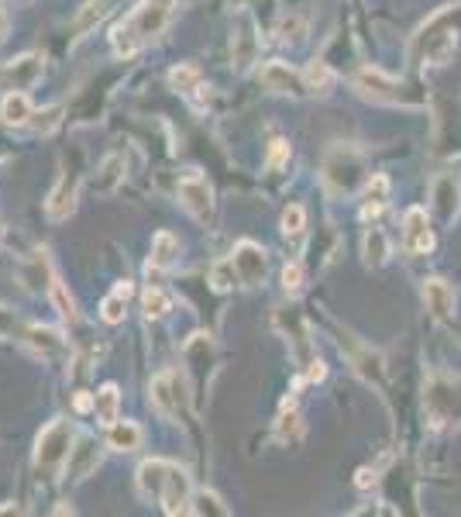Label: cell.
<instances>
[{"label": "cell", "instance_id": "cell-34", "mask_svg": "<svg viewBox=\"0 0 461 517\" xmlns=\"http://www.w3.org/2000/svg\"><path fill=\"white\" fill-rule=\"evenodd\" d=\"M124 314H127V297H121V293H107L104 297V304H100V318L107 324H121Z\"/></svg>", "mask_w": 461, "mask_h": 517}, {"label": "cell", "instance_id": "cell-43", "mask_svg": "<svg viewBox=\"0 0 461 517\" xmlns=\"http://www.w3.org/2000/svg\"><path fill=\"white\" fill-rule=\"evenodd\" d=\"M114 290L121 293V297H131V283H127V280H121V283H118V287H114Z\"/></svg>", "mask_w": 461, "mask_h": 517}, {"label": "cell", "instance_id": "cell-22", "mask_svg": "<svg viewBox=\"0 0 461 517\" xmlns=\"http://www.w3.org/2000/svg\"><path fill=\"white\" fill-rule=\"evenodd\" d=\"M107 11H111V4L107 0H87L83 7H80V14L73 18V38L80 42V38H87V35L107 18Z\"/></svg>", "mask_w": 461, "mask_h": 517}, {"label": "cell", "instance_id": "cell-21", "mask_svg": "<svg viewBox=\"0 0 461 517\" xmlns=\"http://www.w3.org/2000/svg\"><path fill=\"white\" fill-rule=\"evenodd\" d=\"M124 183V159L118 152H111V156H104L100 162V169H96V180H93V190L96 194H114L118 187Z\"/></svg>", "mask_w": 461, "mask_h": 517}, {"label": "cell", "instance_id": "cell-40", "mask_svg": "<svg viewBox=\"0 0 461 517\" xmlns=\"http://www.w3.org/2000/svg\"><path fill=\"white\" fill-rule=\"evenodd\" d=\"M355 483L362 486V490H365V486H372V483H375V469H362V473H358V480H355Z\"/></svg>", "mask_w": 461, "mask_h": 517}, {"label": "cell", "instance_id": "cell-36", "mask_svg": "<svg viewBox=\"0 0 461 517\" xmlns=\"http://www.w3.org/2000/svg\"><path fill=\"white\" fill-rule=\"evenodd\" d=\"M282 290L286 293L303 290V266L300 262H286V269H282Z\"/></svg>", "mask_w": 461, "mask_h": 517}, {"label": "cell", "instance_id": "cell-13", "mask_svg": "<svg viewBox=\"0 0 461 517\" xmlns=\"http://www.w3.org/2000/svg\"><path fill=\"white\" fill-rule=\"evenodd\" d=\"M96 462H100V445L93 442L90 435H80V438L73 442L69 459H65V480H73V483L87 480L93 469H96Z\"/></svg>", "mask_w": 461, "mask_h": 517}, {"label": "cell", "instance_id": "cell-12", "mask_svg": "<svg viewBox=\"0 0 461 517\" xmlns=\"http://www.w3.org/2000/svg\"><path fill=\"white\" fill-rule=\"evenodd\" d=\"M341 352L348 356L351 369H355V373H358L365 383H379V380H382V359L375 356L369 345L355 342L351 335H341Z\"/></svg>", "mask_w": 461, "mask_h": 517}, {"label": "cell", "instance_id": "cell-38", "mask_svg": "<svg viewBox=\"0 0 461 517\" xmlns=\"http://www.w3.org/2000/svg\"><path fill=\"white\" fill-rule=\"evenodd\" d=\"M93 404H96V397H90V393H80V397L73 400V407H76L80 414H87V411H93Z\"/></svg>", "mask_w": 461, "mask_h": 517}, {"label": "cell", "instance_id": "cell-8", "mask_svg": "<svg viewBox=\"0 0 461 517\" xmlns=\"http://www.w3.org/2000/svg\"><path fill=\"white\" fill-rule=\"evenodd\" d=\"M76 194H80V173L76 169H65L59 176V183L52 187L49 200H45V214L52 221H65L76 211Z\"/></svg>", "mask_w": 461, "mask_h": 517}, {"label": "cell", "instance_id": "cell-20", "mask_svg": "<svg viewBox=\"0 0 461 517\" xmlns=\"http://www.w3.org/2000/svg\"><path fill=\"white\" fill-rule=\"evenodd\" d=\"M142 445V428L134 424V421H114V424H107V449H114V452H134Z\"/></svg>", "mask_w": 461, "mask_h": 517}, {"label": "cell", "instance_id": "cell-33", "mask_svg": "<svg viewBox=\"0 0 461 517\" xmlns=\"http://www.w3.org/2000/svg\"><path fill=\"white\" fill-rule=\"evenodd\" d=\"M49 293H52V304H56V311L62 314V321L73 324L76 318H80V314H76V300L69 297V290L62 287L59 280H52V287H49Z\"/></svg>", "mask_w": 461, "mask_h": 517}, {"label": "cell", "instance_id": "cell-23", "mask_svg": "<svg viewBox=\"0 0 461 517\" xmlns=\"http://www.w3.org/2000/svg\"><path fill=\"white\" fill-rule=\"evenodd\" d=\"M96 397V404H93V411H96V421L107 428V424H114L118 414H121V390L118 383H104V387L93 393Z\"/></svg>", "mask_w": 461, "mask_h": 517}, {"label": "cell", "instance_id": "cell-9", "mask_svg": "<svg viewBox=\"0 0 461 517\" xmlns=\"http://www.w3.org/2000/svg\"><path fill=\"white\" fill-rule=\"evenodd\" d=\"M231 258H234V269H238V276H242L245 287H258V283L265 280L269 258L262 252V245H255V242H238Z\"/></svg>", "mask_w": 461, "mask_h": 517}, {"label": "cell", "instance_id": "cell-16", "mask_svg": "<svg viewBox=\"0 0 461 517\" xmlns=\"http://www.w3.org/2000/svg\"><path fill=\"white\" fill-rule=\"evenodd\" d=\"M165 476H169V462H162V459H145V462L138 466V490H142V497L158 500V497H162V486H165Z\"/></svg>", "mask_w": 461, "mask_h": 517}, {"label": "cell", "instance_id": "cell-30", "mask_svg": "<svg viewBox=\"0 0 461 517\" xmlns=\"http://www.w3.org/2000/svg\"><path fill=\"white\" fill-rule=\"evenodd\" d=\"M189 514H214V517H227L231 511L224 507V500L211 493V490H200L196 497H193V504H189Z\"/></svg>", "mask_w": 461, "mask_h": 517}, {"label": "cell", "instance_id": "cell-31", "mask_svg": "<svg viewBox=\"0 0 461 517\" xmlns=\"http://www.w3.org/2000/svg\"><path fill=\"white\" fill-rule=\"evenodd\" d=\"M59 121H62V107L59 104H52V107H42V111H35L31 114V131L35 135H52V131L59 128Z\"/></svg>", "mask_w": 461, "mask_h": 517}, {"label": "cell", "instance_id": "cell-2", "mask_svg": "<svg viewBox=\"0 0 461 517\" xmlns=\"http://www.w3.org/2000/svg\"><path fill=\"white\" fill-rule=\"evenodd\" d=\"M73 442H76V431H73L69 421L45 424L42 435H38V442H35V469L45 473V476L65 469V459L73 452Z\"/></svg>", "mask_w": 461, "mask_h": 517}, {"label": "cell", "instance_id": "cell-28", "mask_svg": "<svg viewBox=\"0 0 461 517\" xmlns=\"http://www.w3.org/2000/svg\"><path fill=\"white\" fill-rule=\"evenodd\" d=\"M234 283H242V276H238V269H234V258H220L211 266V287L217 293H227Z\"/></svg>", "mask_w": 461, "mask_h": 517}, {"label": "cell", "instance_id": "cell-35", "mask_svg": "<svg viewBox=\"0 0 461 517\" xmlns=\"http://www.w3.org/2000/svg\"><path fill=\"white\" fill-rule=\"evenodd\" d=\"M382 258H386V238H382V231H372L369 238H365V262L369 266H382Z\"/></svg>", "mask_w": 461, "mask_h": 517}, {"label": "cell", "instance_id": "cell-11", "mask_svg": "<svg viewBox=\"0 0 461 517\" xmlns=\"http://www.w3.org/2000/svg\"><path fill=\"white\" fill-rule=\"evenodd\" d=\"M42 69H45V59L38 52H25L4 66V83L7 90H31L42 80Z\"/></svg>", "mask_w": 461, "mask_h": 517}, {"label": "cell", "instance_id": "cell-24", "mask_svg": "<svg viewBox=\"0 0 461 517\" xmlns=\"http://www.w3.org/2000/svg\"><path fill=\"white\" fill-rule=\"evenodd\" d=\"M458 180L455 176H441L437 180V187H434V200H437V214H441V221H451L455 214H458Z\"/></svg>", "mask_w": 461, "mask_h": 517}, {"label": "cell", "instance_id": "cell-18", "mask_svg": "<svg viewBox=\"0 0 461 517\" xmlns=\"http://www.w3.org/2000/svg\"><path fill=\"white\" fill-rule=\"evenodd\" d=\"M180 252H183V245H180V238L173 235V231H158L152 238V258H149V269H173L176 262H180Z\"/></svg>", "mask_w": 461, "mask_h": 517}, {"label": "cell", "instance_id": "cell-27", "mask_svg": "<svg viewBox=\"0 0 461 517\" xmlns=\"http://www.w3.org/2000/svg\"><path fill=\"white\" fill-rule=\"evenodd\" d=\"M169 87L180 90V94H193V90H204L200 83V69L193 63H180L169 69Z\"/></svg>", "mask_w": 461, "mask_h": 517}, {"label": "cell", "instance_id": "cell-32", "mask_svg": "<svg viewBox=\"0 0 461 517\" xmlns=\"http://www.w3.org/2000/svg\"><path fill=\"white\" fill-rule=\"evenodd\" d=\"M307 231V211L300 207V204H289L286 211H282V235L286 238H300Z\"/></svg>", "mask_w": 461, "mask_h": 517}, {"label": "cell", "instance_id": "cell-10", "mask_svg": "<svg viewBox=\"0 0 461 517\" xmlns=\"http://www.w3.org/2000/svg\"><path fill=\"white\" fill-rule=\"evenodd\" d=\"M403 249L413 252V256L434 249V231L431 221H427V211H420V207L406 211V218H403Z\"/></svg>", "mask_w": 461, "mask_h": 517}, {"label": "cell", "instance_id": "cell-39", "mask_svg": "<svg viewBox=\"0 0 461 517\" xmlns=\"http://www.w3.org/2000/svg\"><path fill=\"white\" fill-rule=\"evenodd\" d=\"M324 373H327V369H324V362H320V359L307 362V376H310V380H324Z\"/></svg>", "mask_w": 461, "mask_h": 517}, {"label": "cell", "instance_id": "cell-15", "mask_svg": "<svg viewBox=\"0 0 461 517\" xmlns=\"http://www.w3.org/2000/svg\"><path fill=\"white\" fill-rule=\"evenodd\" d=\"M31 114H35V107H31V100L25 90H7L4 100H0V121L4 125H11V128H21V125H28Z\"/></svg>", "mask_w": 461, "mask_h": 517}, {"label": "cell", "instance_id": "cell-42", "mask_svg": "<svg viewBox=\"0 0 461 517\" xmlns=\"http://www.w3.org/2000/svg\"><path fill=\"white\" fill-rule=\"evenodd\" d=\"M4 514H21V507H18V504H4V507H0V517Z\"/></svg>", "mask_w": 461, "mask_h": 517}, {"label": "cell", "instance_id": "cell-25", "mask_svg": "<svg viewBox=\"0 0 461 517\" xmlns=\"http://www.w3.org/2000/svg\"><path fill=\"white\" fill-rule=\"evenodd\" d=\"M303 80H307L310 94L324 97V94H331V87H334V69L324 63V59H313V63L307 66V73H303Z\"/></svg>", "mask_w": 461, "mask_h": 517}, {"label": "cell", "instance_id": "cell-17", "mask_svg": "<svg viewBox=\"0 0 461 517\" xmlns=\"http://www.w3.org/2000/svg\"><path fill=\"white\" fill-rule=\"evenodd\" d=\"M424 304H427V311L437 321H448L451 311H455V293L444 280H427L424 283Z\"/></svg>", "mask_w": 461, "mask_h": 517}, {"label": "cell", "instance_id": "cell-29", "mask_svg": "<svg viewBox=\"0 0 461 517\" xmlns=\"http://www.w3.org/2000/svg\"><path fill=\"white\" fill-rule=\"evenodd\" d=\"M169 307H173V300H169V293L158 290V287H149V290L142 293V311H145V318L152 321V318H165L169 314Z\"/></svg>", "mask_w": 461, "mask_h": 517}, {"label": "cell", "instance_id": "cell-19", "mask_svg": "<svg viewBox=\"0 0 461 517\" xmlns=\"http://www.w3.org/2000/svg\"><path fill=\"white\" fill-rule=\"evenodd\" d=\"M25 342H28L35 352H42L45 359L65 352V338H62L56 328H38V324H28V328H25Z\"/></svg>", "mask_w": 461, "mask_h": 517}, {"label": "cell", "instance_id": "cell-5", "mask_svg": "<svg viewBox=\"0 0 461 517\" xmlns=\"http://www.w3.org/2000/svg\"><path fill=\"white\" fill-rule=\"evenodd\" d=\"M180 204H183L196 221H207L211 211H214V190H211V183L196 169H189L183 180H180Z\"/></svg>", "mask_w": 461, "mask_h": 517}, {"label": "cell", "instance_id": "cell-37", "mask_svg": "<svg viewBox=\"0 0 461 517\" xmlns=\"http://www.w3.org/2000/svg\"><path fill=\"white\" fill-rule=\"evenodd\" d=\"M286 156H289V145H286L282 138H276V142H273V149H269V169H279Z\"/></svg>", "mask_w": 461, "mask_h": 517}, {"label": "cell", "instance_id": "cell-14", "mask_svg": "<svg viewBox=\"0 0 461 517\" xmlns=\"http://www.w3.org/2000/svg\"><path fill=\"white\" fill-rule=\"evenodd\" d=\"M355 87H358L362 97L379 100V104H400L403 100L400 87H396L393 80H386L379 69H362V73L355 76Z\"/></svg>", "mask_w": 461, "mask_h": 517}, {"label": "cell", "instance_id": "cell-4", "mask_svg": "<svg viewBox=\"0 0 461 517\" xmlns=\"http://www.w3.org/2000/svg\"><path fill=\"white\" fill-rule=\"evenodd\" d=\"M152 404L165 418H180V411L189 407V390L183 387L180 373H162L152 380Z\"/></svg>", "mask_w": 461, "mask_h": 517}, {"label": "cell", "instance_id": "cell-7", "mask_svg": "<svg viewBox=\"0 0 461 517\" xmlns=\"http://www.w3.org/2000/svg\"><path fill=\"white\" fill-rule=\"evenodd\" d=\"M158 504H162V511H165L169 517L186 514V511H189V504H193V490H189V473H186V469H180V466L169 462V476H165V486H162Z\"/></svg>", "mask_w": 461, "mask_h": 517}, {"label": "cell", "instance_id": "cell-3", "mask_svg": "<svg viewBox=\"0 0 461 517\" xmlns=\"http://www.w3.org/2000/svg\"><path fill=\"white\" fill-rule=\"evenodd\" d=\"M362 180V156L355 149H334L327 162H324V183L334 190V194H351Z\"/></svg>", "mask_w": 461, "mask_h": 517}, {"label": "cell", "instance_id": "cell-1", "mask_svg": "<svg viewBox=\"0 0 461 517\" xmlns=\"http://www.w3.org/2000/svg\"><path fill=\"white\" fill-rule=\"evenodd\" d=\"M173 14H176V0H142L131 14H127V21H121L118 28H114V49L121 52V56H134L142 45H149L152 38L169 28V21H173Z\"/></svg>", "mask_w": 461, "mask_h": 517}, {"label": "cell", "instance_id": "cell-6", "mask_svg": "<svg viewBox=\"0 0 461 517\" xmlns=\"http://www.w3.org/2000/svg\"><path fill=\"white\" fill-rule=\"evenodd\" d=\"M258 80L265 83V90H273L279 97H307L310 94L303 73L289 69L286 63H265L262 66V73H258Z\"/></svg>", "mask_w": 461, "mask_h": 517}, {"label": "cell", "instance_id": "cell-41", "mask_svg": "<svg viewBox=\"0 0 461 517\" xmlns=\"http://www.w3.org/2000/svg\"><path fill=\"white\" fill-rule=\"evenodd\" d=\"M7 35H11V18H7L4 11H0V45L7 42Z\"/></svg>", "mask_w": 461, "mask_h": 517}, {"label": "cell", "instance_id": "cell-26", "mask_svg": "<svg viewBox=\"0 0 461 517\" xmlns=\"http://www.w3.org/2000/svg\"><path fill=\"white\" fill-rule=\"evenodd\" d=\"M389 197V180L386 176H372L365 187V204H362V218H379Z\"/></svg>", "mask_w": 461, "mask_h": 517}]
</instances>
